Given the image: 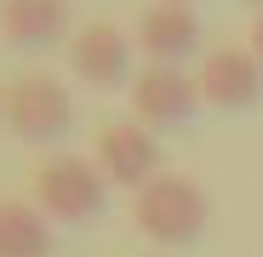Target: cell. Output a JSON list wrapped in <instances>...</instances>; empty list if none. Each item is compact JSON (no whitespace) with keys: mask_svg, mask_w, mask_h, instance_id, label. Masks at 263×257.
<instances>
[{"mask_svg":"<svg viewBox=\"0 0 263 257\" xmlns=\"http://www.w3.org/2000/svg\"><path fill=\"white\" fill-rule=\"evenodd\" d=\"M0 34L12 46H58L69 34V0H0Z\"/></svg>","mask_w":263,"mask_h":257,"instance_id":"9c48e42d","label":"cell"},{"mask_svg":"<svg viewBox=\"0 0 263 257\" xmlns=\"http://www.w3.org/2000/svg\"><path fill=\"white\" fill-rule=\"evenodd\" d=\"M178 6H183V0H178Z\"/></svg>","mask_w":263,"mask_h":257,"instance_id":"5bb4252c","label":"cell"},{"mask_svg":"<svg viewBox=\"0 0 263 257\" xmlns=\"http://www.w3.org/2000/svg\"><path fill=\"white\" fill-rule=\"evenodd\" d=\"M212 218L206 206V189L195 177H183V171H160V177H149L138 189V200H132V223H138L149 240L160 246H189Z\"/></svg>","mask_w":263,"mask_h":257,"instance_id":"6da1fadb","label":"cell"},{"mask_svg":"<svg viewBox=\"0 0 263 257\" xmlns=\"http://www.w3.org/2000/svg\"><path fill=\"white\" fill-rule=\"evenodd\" d=\"M6 126H12V137H23V143H52V137H63L69 126H74L69 86H58L52 74H23V80H12V92H6Z\"/></svg>","mask_w":263,"mask_h":257,"instance_id":"3957f363","label":"cell"},{"mask_svg":"<svg viewBox=\"0 0 263 257\" xmlns=\"http://www.w3.org/2000/svg\"><path fill=\"white\" fill-rule=\"evenodd\" d=\"M246 6H257V12H263V0H246Z\"/></svg>","mask_w":263,"mask_h":257,"instance_id":"7c38bea8","label":"cell"},{"mask_svg":"<svg viewBox=\"0 0 263 257\" xmlns=\"http://www.w3.org/2000/svg\"><path fill=\"white\" fill-rule=\"evenodd\" d=\"M98 166H103L109 183H126L132 194H138L149 177H160V143L149 132H138V126H103Z\"/></svg>","mask_w":263,"mask_h":257,"instance_id":"8992f818","label":"cell"},{"mask_svg":"<svg viewBox=\"0 0 263 257\" xmlns=\"http://www.w3.org/2000/svg\"><path fill=\"white\" fill-rule=\"evenodd\" d=\"M0 114H6V97H0Z\"/></svg>","mask_w":263,"mask_h":257,"instance_id":"4fadbf2b","label":"cell"},{"mask_svg":"<svg viewBox=\"0 0 263 257\" xmlns=\"http://www.w3.org/2000/svg\"><path fill=\"white\" fill-rule=\"evenodd\" d=\"M252 57L263 63V12H257V23H252Z\"/></svg>","mask_w":263,"mask_h":257,"instance_id":"8fae6325","label":"cell"},{"mask_svg":"<svg viewBox=\"0 0 263 257\" xmlns=\"http://www.w3.org/2000/svg\"><path fill=\"white\" fill-rule=\"evenodd\" d=\"M0 257H52V229L40 206L0 200Z\"/></svg>","mask_w":263,"mask_h":257,"instance_id":"30bf717a","label":"cell"},{"mask_svg":"<svg viewBox=\"0 0 263 257\" xmlns=\"http://www.w3.org/2000/svg\"><path fill=\"white\" fill-rule=\"evenodd\" d=\"M69 63H74V74L86 86H120L126 80V63H132V40L115 23H86L69 40Z\"/></svg>","mask_w":263,"mask_h":257,"instance_id":"ba28073f","label":"cell"},{"mask_svg":"<svg viewBox=\"0 0 263 257\" xmlns=\"http://www.w3.org/2000/svg\"><path fill=\"white\" fill-rule=\"evenodd\" d=\"M138 52L149 63H183L189 52H200V17L178 0H160L138 17Z\"/></svg>","mask_w":263,"mask_h":257,"instance_id":"52a82bcc","label":"cell"},{"mask_svg":"<svg viewBox=\"0 0 263 257\" xmlns=\"http://www.w3.org/2000/svg\"><path fill=\"white\" fill-rule=\"evenodd\" d=\"M200 80L183 74V63H149L138 74V86H132V109H138V120L149 126H172V120H189L200 109Z\"/></svg>","mask_w":263,"mask_h":257,"instance_id":"277c9868","label":"cell"},{"mask_svg":"<svg viewBox=\"0 0 263 257\" xmlns=\"http://www.w3.org/2000/svg\"><path fill=\"white\" fill-rule=\"evenodd\" d=\"M200 97L217 103V109H252L263 97V63L252 57V46H223V52H206L200 63Z\"/></svg>","mask_w":263,"mask_h":257,"instance_id":"5b68a950","label":"cell"},{"mask_svg":"<svg viewBox=\"0 0 263 257\" xmlns=\"http://www.w3.org/2000/svg\"><path fill=\"white\" fill-rule=\"evenodd\" d=\"M103 200H109V177L86 154H58L34 171V206L58 223H92Z\"/></svg>","mask_w":263,"mask_h":257,"instance_id":"7a4b0ae2","label":"cell"}]
</instances>
